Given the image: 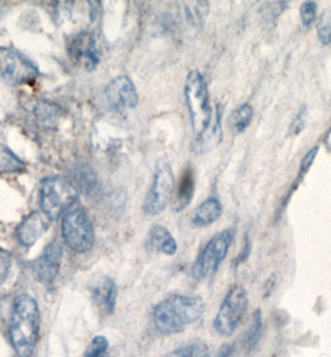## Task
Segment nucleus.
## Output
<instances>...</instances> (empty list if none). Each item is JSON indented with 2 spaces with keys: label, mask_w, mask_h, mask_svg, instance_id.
<instances>
[{
  "label": "nucleus",
  "mask_w": 331,
  "mask_h": 357,
  "mask_svg": "<svg viewBox=\"0 0 331 357\" xmlns=\"http://www.w3.org/2000/svg\"><path fill=\"white\" fill-rule=\"evenodd\" d=\"M316 3L314 0H307L302 3L300 6V17H302V23L305 28L311 26L315 17H316Z\"/></svg>",
  "instance_id": "nucleus-26"
},
{
  "label": "nucleus",
  "mask_w": 331,
  "mask_h": 357,
  "mask_svg": "<svg viewBox=\"0 0 331 357\" xmlns=\"http://www.w3.org/2000/svg\"><path fill=\"white\" fill-rule=\"evenodd\" d=\"M76 185L64 177H49L41 182L40 207L50 220H56L76 204Z\"/></svg>",
  "instance_id": "nucleus-4"
},
{
  "label": "nucleus",
  "mask_w": 331,
  "mask_h": 357,
  "mask_svg": "<svg viewBox=\"0 0 331 357\" xmlns=\"http://www.w3.org/2000/svg\"><path fill=\"white\" fill-rule=\"evenodd\" d=\"M233 351H234V346L231 345V344H224V345L221 346L220 352L217 355L218 356H231Z\"/></svg>",
  "instance_id": "nucleus-31"
},
{
  "label": "nucleus",
  "mask_w": 331,
  "mask_h": 357,
  "mask_svg": "<svg viewBox=\"0 0 331 357\" xmlns=\"http://www.w3.org/2000/svg\"><path fill=\"white\" fill-rule=\"evenodd\" d=\"M304 114H305V111L302 109V111H300V112L296 115L295 119H294V121L291 123V132L298 135L300 131H302V127H304Z\"/></svg>",
  "instance_id": "nucleus-29"
},
{
  "label": "nucleus",
  "mask_w": 331,
  "mask_h": 357,
  "mask_svg": "<svg viewBox=\"0 0 331 357\" xmlns=\"http://www.w3.org/2000/svg\"><path fill=\"white\" fill-rule=\"evenodd\" d=\"M109 350V341L105 336H95L90 345L87 346L85 356L98 357L105 355V352Z\"/></svg>",
  "instance_id": "nucleus-25"
},
{
  "label": "nucleus",
  "mask_w": 331,
  "mask_h": 357,
  "mask_svg": "<svg viewBox=\"0 0 331 357\" xmlns=\"http://www.w3.org/2000/svg\"><path fill=\"white\" fill-rule=\"evenodd\" d=\"M61 231L65 243L72 252L82 254L91 250L95 243V231L86 211L74 204L64 214Z\"/></svg>",
  "instance_id": "nucleus-5"
},
{
  "label": "nucleus",
  "mask_w": 331,
  "mask_h": 357,
  "mask_svg": "<svg viewBox=\"0 0 331 357\" xmlns=\"http://www.w3.org/2000/svg\"><path fill=\"white\" fill-rule=\"evenodd\" d=\"M63 254V247L60 243L54 241L47 244L40 257L33 263L35 279L43 284L54 282L61 266Z\"/></svg>",
  "instance_id": "nucleus-12"
},
{
  "label": "nucleus",
  "mask_w": 331,
  "mask_h": 357,
  "mask_svg": "<svg viewBox=\"0 0 331 357\" xmlns=\"http://www.w3.org/2000/svg\"><path fill=\"white\" fill-rule=\"evenodd\" d=\"M223 208L217 198L210 197L201 203L192 214L191 222L196 228H204L221 218Z\"/></svg>",
  "instance_id": "nucleus-15"
},
{
  "label": "nucleus",
  "mask_w": 331,
  "mask_h": 357,
  "mask_svg": "<svg viewBox=\"0 0 331 357\" xmlns=\"http://www.w3.org/2000/svg\"><path fill=\"white\" fill-rule=\"evenodd\" d=\"M185 96L191 117L192 128L198 137L206 132L213 119V115L212 106L209 102L208 87L203 75L197 70H192L187 76Z\"/></svg>",
  "instance_id": "nucleus-3"
},
{
  "label": "nucleus",
  "mask_w": 331,
  "mask_h": 357,
  "mask_svg": "<svg viewBox=\"0 0 331 357\" xmlns=\"http://www.w3.org/2000/svg\"><path fill=\"white\" fill-rule=\"evenodd\" d=\"M70 59L84 69L93 71L100 63L99 47L93 35L86 31L72 36L68 43Z\"/></svg>",
  "instance_id": "nucleus-10"
},
{
  "label": "nucleus",
  "mask_w": 331,
  "mask_h": 357,
  "mask_svg": "<svg viewBox=\"0 0 331 357\" xmlns=\"http://www.w3.org/2000/svg\"><path fill=\"white\" fill-rule=\"evenodd\" d=\"M174 185V174L171 165L166 161L158 162L151 188L144 202L146 213L156 215L163 212L172 201Z\"/></svg>",
  "instance_id": "nucleus-8"
},
{
  "label": "nucleus",
  "mask_w": 331,
  "mask_h": 357,
  "mask_svg": "<svg viewBox=\"0 0 331 357\" xmlns=\"http://www.w3.org/2000/svg\"><path fill=\"white\" fill-rule=\"evenodd\" d=\"M222 139H223V132H222L221 105L218 104L215 109L213 122L210 121V125L206 130V132L197 137V142L194 144L196 150L199 153L213 150L218 144H221Z\"/></svg>",
  "instance_id": "nucleus-17"
},
{
  "label": "nucleus",
  "mask_w": 331,
  "mask_h": 357,
  "mask_svg": "<svg viewBox=\"0 0 331 357\" xmlns=\"http://www.w3.org/2000/svg\"><path fill=\"white\" fill-rule=\"evenodd\" d=\"M194 195V176L191 168L186 169L185 174L180 178L178 188L176 190V196L174 199V209L176 212H180L185 208L190 206L192 198Z\"/></svg>",
  "instance_id": "nucleus-18"
},
{
  "label": "nucleus",
  "mask_w": 331,
  "mask_h": 357,
  "mask_svg": "<svg viewBox=\"0 0 331 357\" xmlns=\"http://www.w3.org/2000/svg\"><path fill=\"white\" fill-rule=\"evenodd\" d=\"M253 120V107L244 104L233 111L229 116V126L234 133H242L249 127Z\"/></svg>",
  "instance_id": "nucleus-22"
},
{
  "label": "nucleus",
  "mask_w": 331,
  "mask_h": 357,
  "mask_svg": "<svg viewBox=\"0 0 331 357\" xmlns=\"http://www.w3.org/2000/svg\"><path fill=\"white\" fill-rule=\"evenodd\" d=\"M25 167V162L22 161L9 147L0 144V174L23 172Z\"/></svg>",
  "instance_id": "nucleus-21"
},
{
  "label": "nucleus",
  "mask_w": 331,
  "mask_h": 357,
  "mask_svg": "<svg viewBox=\"0 0 331 357\" xmlns=\"http://www.w3.org/2000/svg\"><path fill=\"white\" fill-rule=\"evenodd\" d=\"M263 333V320H261V311L256 309L250 317L249 323L243 334V346L250 351L256 347L261 341Z\"/></svg>",
  "instance_id": "nucleus-20"
},
{
  "label": "nucleus",
  "mask_w": 331,
  "mask_h": 357,
  "mask_svg": "<svg viewBox=\"0 0 331 357\" xmlns=\"http://www.w3.org/2000/svg\"><path fill=\"white\" fill-rule=\"evenodd\" d=\"M316 33L323 45L331 44V10H326L321 14L316 24Z\"/></svg>",
  "instance_id": "nucleus-23"
},
{
  "label": "nucleus",
  "mask_w": 331,
  "mask_h": 357,
  "mask_svg": "<svg viewBox=\"0 0 331 357\" xmlns=\"http://www.w3.org/2000/svg\"><path fill=\"white\" fill-rule=\"evenodd\" d=\"M117 294L116 284L109 278H104L93 285V299L109 315L116 309Z\"/></svg>",
  "instance_id": "nucleus-14"
},
{
  "label": "nucleus",
  "mask_w": 331,
  "mask_h": 357,
  "mask_svg": "<svg viewBox=\"0 0 331 357\" xmlns=\"http://www.w3.org/2000/svg\"><path fill=\"white\" fill-rule=\"evenodd\" d=\"M233 239L234 231L232 229H224L212 236L198 254L197 259L192 266V277L197 282L213 277L222 261L226 259Z\"/></svg>",
  "instance_id": "nucleus-6"
},
{
  "label": "nucleus",
  "mask_w": 331,
  "mask_h": 357,
  "mask_svg": "<svg viewBox=\"0 0 331 357\" xmlns=\"http://www.w3.org/2000/svg\"><path fill=\"white\" fill-rule=\"evenodd\" d=\"M318 152H319V147L316 146V147H313L311 150H309L308 152H307V155L302 157V163H300V173H302V177L305 173H308L309 169L313 166L315 158H316V155H318Z\"/></svg>",
  "instance_id": "nucleus-28"
},
{
  "label": "nucleus",
  "mask_w": 331,
  "mask_h": 357,
  "mask_svg": "<svg viewBox=\"0 0 331 357\" xmlns=\"http://www.w3.org/2000/svg\"><path fill=\"white\" fill-rule=\"evenodd\" d=\"M248 307V294L242 285H233L228 290L221 307L215 315L213 328L215 333L224 337L232 336L242 323Z\"/></svg>",
  "instance_id": "nucleus-7"
},
{
  "label": "nucleus",
  "mask_w": 331,
  "mask_h": 357,
  "mask_svg": "<svg viewBox=\"0 0 331 357\" xmlns=\"http://www.w3.org/2000/svg\"><path fill=\"white\" fill-rule=\"evenodd\" d=\"M206 304L201 296L172 295L161 301L153 310V323L158 333L174 335L198 321Z\"/></svg>",
  "instance_id": "nucleus-2"
},
{
  "label": "nucleus",
  "mask_w": 331,
  "mask_h": 357,
  "mask_svg": "<svg viewBox=\"0 0 331 357\" xmlns=\"http://www.w3.org/2000/svg\"><path fill=\"white\" fill-rule=\"evenodd\" d=\"M208 347L202 342H193L186 346H182L176 351L171 352L169 356H208Z\"/></svg>",
  "instance_id": "nucleus-24"
},
{
  "label": "nucleus",
  "mask_w": 331,
  "mask_h": 357,
  "mask_svg": "<svg viewBox=\"0 0 331 357\" xmlns=\"http://www.w3.org/2000/svg\"><path fill=\"white\" fill-rule=\"evenodd\" d=\"M40 331V310L34 298L20 295L13 303L9 319V337L13 349L20 356L34 351Z\"/></svg>",
  "instance_id": "nucleus-1"
},
{
  "label": "nucleus",
  "mask_w": 331,
  "mask_h": 357,
  "mask_svg": "<svg viewBox=\"0 0 331 357\" xmlns=\"http://www.w3.org/2000/svg\"><path fill=\"white\" fill-rule=\"evenodd\" d=\"M47 229H49V218L47 215L39 212H33L29 215H26L22 220V223L17 225V241L24 247L30 248L47 233Z\"/></svg>",
  "instance_id": "nucleus-13"
},
{
  "label": "nucleus",
  "mask_w": 331,
  "mask_h": 357,
  "mask_svg": "<svg viewBox=\"0 0 331 357\" xmlns=\"http://www.w3.org/2000/svg\"><path fill=\"white\" fill-rule=\"evenodd\" d=\"M105 96L109 106L115 111L134 109L139 105V93L128 76H118L111 81L105 90Z\"/></svg>",
  "instance_id": "nucleus-11"
},
{
  "label": "nucleus",
  "mask_w": 331,
  "mask_h": 357,
  "mask_svg": "<svg viewBox=\"0 0 331 357\" xmlns=\"http://www.w3.org/2000/svg\"><path fill=\"white\" fill-rule=\"evenodd\" d=\"M35 119L40 123L41 126L47 128H54L58 125V122L63 115V109L60 106L50 101L43 100L38 102L34 107Z\"/></svg>",
  "instance_id": "nucleus-19"
},
{
  "label": "nucleus",
  "mask_w": 331,
  "mask_h": 357,
  "mask_svg": "<svg viewBox=\"0 0 331 357\" xmlns=\"http://www.w3.org/2000/svg\"><path fill=\"white\" fill-rule=\"evenodd\" d=\"M0 76L10 85H25L38 79L39 70L22 52L0 47Z\"/></svg>",
  "instance_id": "nucleus-9"
},
{
  "label": "nucleus",
  "mask_w": 331,
  "mask_h": 357,
  "mask_svg": "<svg viewBox=\"0 0 331 357\" xmlns=\"http://www.w3.org/2000/svg\"><path fill=\"white\" fill-rule=\"evenodd\" d=\"M250 253V243L249 241H248V238H247V241H245V247L243 248V252L240 253V255H239L238 258H237V260H236V265H238L239 263H242L243 260L247 259L248 258V255H249Z\"/></svg>",
  "instance_id": "nucleus-30"
},
{
  "label": "nucleus",
  "mask_w": 331,
  "mask_h": 357,
  "mask_svg": "<svg viewBox=\"0 0 331 357\" xmlns=\"http://www.w3.org/2000/svg\"><path fill=\"white\" fill-rule=\"evenodd\" d=\"M12 264V254L6 249L0 248V287L6 282V278L10 273Z\"/></svg>",
  "instance_id": "nucleus-27"
},
{
  "label": "nucleus",
  "mask_w": 331,
  "mask_h": 357,
  "mask_svg": "<svg viewBox=\"0 0 331 357\" xmlns=\"http://www.w3.org/2000/svg\"><path fill=\"white\" fill-rule=\"evenodd\" d=\"M147 248L158 250L166 255H174L177 253V242L174 236L162 225H153L146 241Z\"/></svg>",
  "instance_id": "nucleus-16"
}]
</instances>
